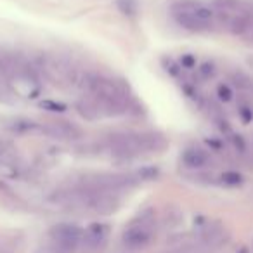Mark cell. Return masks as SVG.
Masks as SVG:
<instances>
[{
    "label": "cell",
    "mask_w": 253,
    "mask_h": 253,
    "mask_svg": "<svg viewBox=\"0 0 253 253\" xmlns=\"http://www.w3.org/2000/svg\"><path fill=\"white\" fill-rule=\"evenodd\" d=\"M111 149L120 156H134L137 153L148 151V149L156 148V139L148 137V135L137 134H116L109 139Z\"/></svg>",
    "instance_id": "1"
},
{
    "label": "cell",
    "mask_w": 253,
    "mask_h": 253,
    "mask_svg": "<svg viewBox=\"0 0 253 253\" xmlns=\"http://www.w3.org/2000/svg\"><path fill=\"white\" fill-rule=\"evenodd\" d=\"M84 88L97 101L115 102V104H125L123 102V92L115 82L108 78L97 77V75H85Z\"/></svg>",
    "instance_id": "2"
},
{
    "label": "cell",
    "mask_w": 253,
    "mask_h": 253,
    "mask_svg": "<svg viewBox=\"0 0 253 253\" xmlns=\"http://www.w3.org/2000/svg\"><path fill=\"white\" fill-rule=\"evenodd\" d=\"M40 71L54 85H68L77 82L75 68L66 59H63V57H43L42 63H40Z\"/></svg>",
    "instance_id": "3"
},
{
    "label": "cell",
    "mask_w": 253,
    "mask_h": 253,
    "mask_svg": "<svg viewBox=\"0 0 253 253\" xmlns=\"http://www.w3.org/2000/svg\"><path fill=\"white\" fill-rule=\"evenodd\" d=\"M50 236H52V241L57 245V248L61 252H73L75 246L78 245L82 238V231L77 227V225L71 224H59L50 231Z\"/></svg>",
    "instance_id": "4"
},
{
    "label": "cell",
    "mask_w": 253,
    "mask_h": 253,
    "mask_svg": "<svg viewBox=\"0 0 253 253\" xmlns=\"http://www.w3.org/2000/svg\"><path fill=\"white\" fill-rule=\"evenodd\" d=\"M94 189L101 191H113L120 189V187H125L130 184V177L125 175H113V173H102V175H95L90 180Z\"/></svg>",
    "instance_id": "5"
},
{
    "label": "cell",
    "mask_w": 253,
    "mask_h": 253,
    "mask_svg": "<svg viewBox=\"0 0 253 253\" xmlns=\"http://www.w3.org/2000/svg\"><path fill=\"white\" fill-rule=\"evenodd\" d=\"M151 239V229L148 225H132L130 229H126L123 234V241L125 245L132 246V248H141V246L148 245Z\"/></svg>",
    "instance_id": "6"
},
{
    "label": "cell",
    "mask_w": 253,
    "mask_h": 253,
    "mask_svg": "<svg viewBox=\"0 0 253 253\" xmlns=\"http://www.w3.org/2000/svg\"><path fill=\"white\" fill-rule=\"evenodd\" d=\"M42 130L54 139H73L75 135L78 134L77 128H75V126H70L66 122H52L47 126H43Z\"/></svg>",
    "instance_id": "7"
},
{
    "label": "cell",
    "mask_w": 253,
    "mask_h": 253,
    "mask_svg": "<svg viewBox=\"0 0 253 253\" xmlns=\"http://www.w3.org/2000/svg\"><path fill=\"white\" fill-rule=\"evenodd\" d=\"M173 18H175L177 25L182 26V28H186V30H189V32H201L203 28H207V26L201 25V23L198 21V19L194 18V16L191 14L186 7L177 9V11L173 12Z\"/></svg>",
    "instance_id": "8"
},
{
    "label": "cell",
    "mask_w": 253,
    "mask_h": 253,
    "mask_svg": "<svg viewBox=\"0 0 253 253\" xmlns=\"http://www.w3.org/2000/svg\"><path fill=\"white\" fill-rule=\"evenodd\" d=\"M252 21V14H243V12H234L231 16V19L227 21V28L232 35H243L245 37L246 30H248V25Z\"/></svg>",
    "instance_id": "9"
},
{
    "label": "cell",
    "mask_w": 253,
    "mask_h": 253,
    "mask_svg": "<svg viewBox=\"0 0 253 253\" xmlns=\"http://www.w3.org/2000/svg\"><path fill=\"white\" fill-rule=\"evenodd\" d=\"M184 7H186L187 11H189L191 14H193L194 18H196L198 21H200L203 26L210 25V23L213 21L215 18H217V12H215L211 7H208V5H203V4H193V5H184Z\"/></svg>",
    "instance_id": "10"
},
{
    "label": "cell",
    "mask_w": 253,
    "mask_h": 253,
    "mask_svg": "<svg viewBox=\"0 0 253 253\" xmlns=\"http://www.w3.org/2000/svg\"><path fill=\"white\" fill-rule=\"evenodd\" d=\"M184 163L189 169H203L208 163V155L201 149H187L182 156Z\"/></svg>",
    "instance_id": "11"
},
{
    "label": "cell",
    "mask_w": 253,
    "mask_h": 253,
    "mask_svg": "<svg viewBox=\"0 0 253 253\" xmlns=\"http://www.w3.org/2000/svg\"><path fill=\"white\" fill-rule=\"evenodd\" d=\"M106 236H108V227H106V225L92 224L90 227L87 229V232H85V241L92 246H97L104 241Z\"/></svg>",
    "instance_id": "12"
},
{
    "label": "cell",
    "mask_w": 253,
    "mask_h": 253,
    "mask_svg": "<svg viewBox=\"0 0 253 253\" xmlns=\"http://www.w3.org/2000/svg\"><path fill=\"white\" fill-rule=\"evenodd\" d=\"M11 92H12V88H11V82H9L7 68L0 61V94L7 95V94H11Z\"/></svg>",
    "instance_id": "13"
},
{
    "label": "cell",
    "mask_w": 253,
    "mask_h": 253,
    "mask_svg": "<svg viewBox=\"0 0 253 253\" xmlns=\"http://www.w3.org/2000/svg\"><path fill=\"white\" fill-rule=\"evenodd\" d=\"M37 123L32 122V120H14L11 125L12 130L16 132H28V130H33V128H37Z\"/></svg>",
    "instance_id": "14"
},
{
    "label": "cell",
    "mask_w": 253,
    "mask_h": 253,
    "mask_svg": "<svg viewBox=\"0 0 253 253\" xmlns=\"http://www.w3.org/2000/svg\"><path fill=\"white\" fill-rule=\"evenodd\" d=\"M213 5L222 12H234L239 7L238 0H215Z\"/></svg>",
    "instance_id": "15"
},
{
    "label": "cell",
    "mask_w": 253,
    "mask_h": 253,
    "mask_svg": "<svg viewBox=\"0 0 253 253\" xmlns=\"http://www.w3.org/2000/svg\"><path fill=\"white\" fill-rule=\"evenodd\" d=\"M222 182L227 184V186H239V184H243V175L238 172H224L222 173Z\"/></svg>",
    "instance_id": "16"
},
{
    "label": "cell",
    "mask_w": 253,
    "mask_h": 253,
    "mask_svg": "<svg viewBox=\"0 0 253 253\" xmlns=\"http://www.w3.org/2000/svg\"><path fill=\"white\" fill-rule=\"evenodd\" d=\"M198 73H200V77H203V78H211L215 73H217V68H215L213 63H203L200 68H198Z\"/></svg>",
    "instance_id": "17"
},
{
    "label": "cell",
    "mask_w": 253,
    "mask_h": 253,
    "mask_svg": "<svg viewBox=\"0 0 253 253\" xmlns=\"http://www.w3.org/2000/svg\"><path fill=\"white\" fill-rule=\"evenodd\" d=\"M40 106H42L43 109H47V111H57V113L66 111V106H64L63 102H57V101H42Z\"/></svg>",
    "instance_id": "18"
},
{
    "label": "cell",
    "mask_w": 253,
    "mask_h": 253,
    "mask_svg": "<svg viewBox=\"0 0 253 253\" xmlns=\"http://www.w3.org/2000/svg\"><path fill=\"white\" fill-rule=\"evenodd\" d=\"M217 97H218V101H222V102H229L232 99L231 87H227V85H218L217 87Z\"/></svg>",
    "instance_id": "19"
},
{
    "label": "cell",
    "mask_w": 253,
    "mask_h": 253,
    "mask_svg": "<svg viewBox=\"0 0 253 253\" xmlns=\"http://www.w3.org/2000/svg\"><path fill=\"white\" fill-rule=\"evenodd\" d=\"M239 115H241L243 122H246V123L253 120V111H252V108H248V106H243V108L239 109Z\"/></svg>",
    "instance_id": "20"
},
{
    "label": "cell",
    "mask_w": 253,
    "mask_h": 253,
    "mask_svg": "<svg viewBox=\"0 0 253 253\" xmlns=\"http://www.w3.org/2000/svg\"><path fill=\"white\" fill-rule=\"evenodd\" d=\"M180 64H182L184 68H194L196 59H194L193 56H189V54H186V56H182V59H180Z\"/></svg>",
    "instance_id": "21"
},
{
    "label": "cell",
    "mask_w": 253,
    "mask_h": 253,
    "mask_svg": "<svg viewBox=\"0 0 253 253\" xmlns=\"http://www.w3.org/2000/svg\"><path fill=\"white\" fill-rule=\"evenodd\" d=\"M234 146L236 148H239V151H245V141H243L241 135H236L234 137Z\"/></svg>",
    "instance_id": "22"
}]
</instances>
